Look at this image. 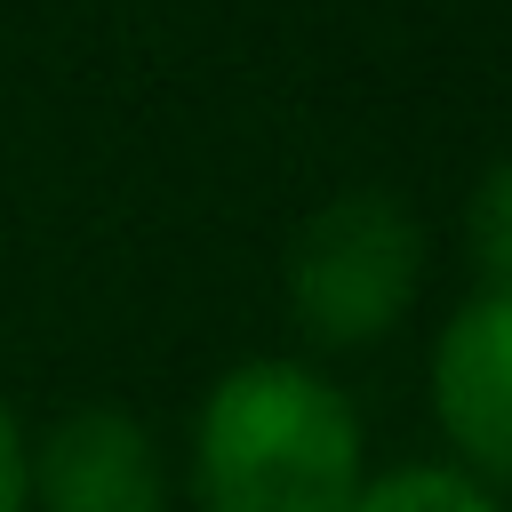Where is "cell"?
Wrapping results in <instances>:
<instances>
[{
  "mask_svg": "<svg viewBox=\"0 0 512 512\" xmlns=\"http://www.w3.org/2000/svg\"><path fill=\"white\" fill-rule=\"evenodd\" d=\"M352 512H504L488 480L456 472V464H400L384 480H360Z\"/></svg>",
  "mask_w": 512,
  "mask_h": 512,
  "instance_id": "cell-5",
  "label": "cell"
},
{
  "mask_svg": "<svg viewBox=\"0 0 512 512\" xmlns=\"http://www.w3.org/2000/svg\"><path fill=\"white\" fill-rule=\"evenodd\" d=\"M0 512H32V496H24V432L8 416V400H0Z\"/></svg>",
  "mask_w": 512,
  "mask_h": 512,
  "instance_id": "cell-7",
  "label": "cell"
},
{
  "mask_svg": "<svg viewBox=\"0 0 512 512\" xmlns=\"http://www.w3.org/2000/svg\"><path fill=\"white\" fill-rule=\"evenodd\" d=\"M424 288V232L392 192H344L288 248V312L312 344H376Z\"/></svg>",
  "mask_w": 512,
  "mask_h": 512,
  "instance_id": "cell-2",
  "label": "cell"
},
{
  "mask_svg": "<svg viewBox=\"0 0 512 512\" xmlns=\"http://www.w3.org/2000/svg\"><path fill=\"white\" fill-rule=\"evenodd\" d=\"M360 416L304 360H240L208 384L192 424L200 512H352Z\"/></svg>",
  "mask_w": 512,
  "mask_h": 512,
  "instance_id": "cell-1",
  "label": "cell"
},
{
  "mask_svg": "<svg viewBox=\"0 0 512 512\" xmlns=\"http://www.w3.org/2000/svg\"><path fill=\"white\" fill-rule=\"evenodd\" d=\"M32 512H168V472L128 408H72L24 440Z\"/></svg>",
  "mask_w": 512,
  "mask_h": 512,
  "instance_id": "cell-3",
  "label": "cell"
},
{
  "mask_svg": "<svg viewBox=\"0 0 512 512\" xmlns=\"http://www.w3.org/2000/svg\"><path fill=\"white\" fill-rule=\"evenodd\" d=\"M432 416L464 456L456 472L512 480V296L480 288L448 312L432 344Z\"/></svg>",
  "mask_w": 512,
  "mask_h": 512,
  "instance_id": "cell-4",
  "label": "cell"
},
{
  "mask_svg": "<svg viewBox=\"0 0 512 512\" xmlns=\"http://www.w3.org/2000/svg\"><path fill=\"white\" fill-rule=\"evenodd\" d=\"M472 264L496 296H512V160H496L472 192Z\"/></svg>",
  "mask_w": 512,
  "mask_h": 512,
  "instance_id": "cell-6",
  "label": "cell"
}]
</instances>
